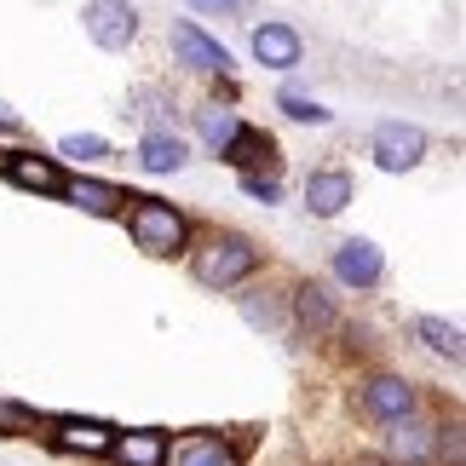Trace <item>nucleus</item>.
<instances>
[{
	"instance_id": "f257e3e1",
	"label": "nucleus",
	"mask_w": 466,
	"mask_h": 466,
	"mask_svg": "<svg viewBox=\"0 0 466 466\" xmlns=\"http://www.w3.org/2000/svg\"><path fill=\"white\" fill-rule=\"evenodd\" d=\"M127 230H133V242L145 248V254H156V259H167V254H178L185 248V237H190V225H185V213L178 208H167V202H156V196H127Z\"/></svg>"
},
{
	"instance_id": "f03ea898",
	"label": "nucleus",
	"mask_w": 466,
	"mask_h": 466,
	"mask_svg": "<svg viewBox=\"0 0 466 466\" xmlns=\"http://www.w3.org/2000/svg\"><path fill=\"white\" fill-rule=\"evenodd\" d=\"M254 271H259V248L248 237H208L196 248V282H208V289H237Z\"/></svg>"
},
{
	"instance_id": "7ed1b4c3",
	"label": "nucleus",
	"mask_w": 466,
	"mask_h": 466,
	"mask_svg": "<svg viewBox=\"0 0 466 466\" xmlns=\"http://www.w3.org/2000/svg\"><path fill=\"white\" fill-rule=\"evenodd\" d=\"M81 24H86V35H93L104 52H127L138 41V6L133 0H86Z\"/></svg>"
},
{
	"instance_id": "20e7f679",
	"label": "nucleus",
	"mask_w": 466,
	"mask_h": 466,
	"mask_svg": "<svg viewBox=\"0 0 466 466\" xmlns=\"http://www.w3.org/2000/svg\"><path fill=\"white\" fill-rule=\"evenodd\" d=\"M369 150L386 173H409V167H420V156H426V133L409 127V121H380L374 138H369Z\"/></svg>"
},
{
	"instance_id": "39448f33",
	"label": "nucleus",
	"mask_w": 466,
	"mask_h": 466,
	"mask_svg": "<svg viewBox=\"0 0 466 466\" xmlns=\"http://www.w3.org/2000/svg\"><path fill=\"white\" fill-rule=\"evenodd\" d=\"M363 415L369 420H380V426H391V420H403V415H415V386L403 380V374H374V380L363 386Z\"/></svg>"
},
{
	"instance_id": "423d86ee",
	"label": "nucleus",
	"mask_w": 466,
	"mask_h": 466,
	"mask_svg": "<svg viewBox=\"0 0 466 466\" xmlns=\"http://www.w3.org/2000/svg\"><path fill=\"white\" fill-rule=\"evenodd\" d=\"M334 277L346 282V289H374V282L386 277V259H380V248H374L369 237H351V242H339L334 248Z\"/></svg>"
},
{
	"instance_id": "0eeeda50",
	"label": "nucleus",
	"mask_w": 466,
	"mask_h": 466,
	"mask_svg": "<svg viewBox=\"0 0 466 466\" xmlns=\"http://www.w3.org/2000/svg\"><path fill=\"white\" fill-rule=\"evenodd\" d=\"M173 52H178L185 69H196V76H225L230 69V52L213 41L208 29H196V24H173Z\"/></svg>"
},
{
	"instance_id": "6e6552de",
	"label": "nucleus",
	"mask_w": 466,
	"mask_h": 466,
	"mask_svg": "<svg viewBox=\"0 0 466 466\" xmlns=\"http://www.w3.org/2000/svg\"><path fill=\"white\" fill-rule=\"evenodd\" d=\"M386 450L398 455V461H409V466H420V461L438 455V426L420 420V415H403V420L386 426Z\"/></svg>"
},
{
	"instance_id": "1a4fd4ad",
	"label": "nucleus",
	"mask_w": 466,
	"mask_h": 466,
	"mask_svg": "<svg viewBox=\"0 0 466 466\" xmlns=\"http://www.w3.org/2000/svg\"><path fill=\"white\" fill-rule=\"evenodd\" d=\"M219 156L230 161V167H242V173H259V167H271V161H277V138L265 133V127H237Z\"/></svg>"
},
{
	"instance_id": "9d476101",
	"label": "nucleus",
	"mask_w": 466,
	"mask_h": 466,
	"mask_svg": "<svg viewBox=\"0 0 466 466\" xmlns=\"http://www.w3.org/2000/svg\"><path fill=\"white\" fill-rule=\"evenodd\" d=\"M351 202V173H339V167H322L306 178V208L317 213V219H334V213H346Z\"/></svg>"
},
{
	"instance_id": "9b49d317",
	"label": "nucleus",
	"mask_w": 466,
	"mask_h": 466,
	"mask_svg": "<svg viewBox=\"0 0 466 466\" xmlns=\"http://www.w3.org/2000/svg\"><path fill=\"white\" fill-rule=\"evenodd\" d=\"M161 466H237V455H230V443H225V438L190 432V438H178V443H173Z\"/></svg>"
},
{
	"instance_id": "f8f14e48",
	"label": "nucleus",
	"mask_w": 466,
	"mask_h": 466,
	"mask_svg": "<svg viewBox=\"0 0 466 466\" xmlns=\"http://www.w3.org/2000/svg\"><path fill=\"white\" fill-rule=\"evenodd\" d=\"M185 161H190V145L173 127L145 133V145H138V167H145V173H178Z\"/></svg>"
},
{
	"instance_id": "ddd939ff",
	"label": "nucleus",
	"mask_w": 466,
	"mask_h": 466,
	"mask_svg": "<svg viewBox=\"0 0 466 466\" xmlns=\"http://www.w3.org/2000/svg\"><path fill=\"white\" fill-rule=\"evenodd\" d=\"M254 58L265 69H294L299 64V35L289 24H259L254 29Z\"/></svg>"
},
{
	"instance_id": "4468645a",
	"label": "nucleus",
	"mask_w": 466,
	"mask_h": 466,
	"mask_svg": "<svg viewBox=\"0 0 466 466\" xmlns=\"http://www.w3.org/2000/svg\"><path fill=\"white\" fill-rule=\"evenodd\" d=\"M58 450H69V455H110L116 450V426H104V420H58Z\"/></svg>"
},
{
	"instance_id": "2eb2a0df",
	"label": "nucleus",
	"mask_w": 466,
	"mask_h": 466,
	"mask_svg": "<svg viewBox=\"0 0 466 466\" xmlns=\"http://www.w3.org/2000/svg\"><path fill=\"white\" fill-rule=\"evenodd\" d=\"M121 466H161L167 461V432L161 426H145V432H127V438H116V450H110Z\"/></svg>"
},
{
	"instance_id": "dca6fc26",
	"label": "nucleus",
	"mask_w": 466,
	"mask_h": 466,
	"mask_svg": "<svg viewBox=\"0 0 466 466\" xmlns=\"http://www.w3.org/2000/svg\"><path fill=\"white\" fill-rule=\"evenodd\" d=\"M6 173L17 178L24 190H41V196H64V173L52 167L46 156H6Z\"/></svg>"
},
{
	"instance_id": "f3484780",
	"label": "nucleus",
	"mask_w": 466,
	"mask_h": 466,
	"mask_svg": "<svg viewBox=\"0 0 466 466\" xmlns=\"http://www.w3.org/2000/svg\"><path fill=\"white\" fill-rule=\"evenodd\" d=\"M64 196L86 213H98V219H110V213H121V202H127V190L116 185H98V178H76V185H64Z\"/></svg>"
},
{
	"instance_id": "a211bd4d",
	"label": "nucleus",
	"mask_w": 466,
	"mask_h": 466,
	"mask_svg": "<svg viewBox=\"0 0 466 466\" xmlns=\"http://www.w3.org/2000/svg\"><path fill=\"white\" fill-rule=\"evenodd\" d=\"M294 317L306 322L311 334L334 329V299H329V289H322V282H306V289H294Z\"/></svg>"
},
{
	"instance_id": "6ab92c4d",
	"label": "nucleus",
	"mask_w": 466,
	"mask_h": 466,
	"mask_svg": "<svg viewBox=\"0 0 466 466\" xmlns=\"http://www.w3.org/2000/svg\"><path fill=\"white\" fill-rule=\"evenodd\" d=\"M415 334H420L438 357H450V363H461V357H466L461 329H455V322H443V317H420V322H415Z\"/></svg>"
},
{
	"instance_id": "aec40b11",
	"label": "nucleus",
	"mask_w": 466,
	"mask_h": 466,
	"mask_svg": "<svg viewBox=\"0 0 466 466\" xmlns=\"http://www.w3.org/2000/svg\"><path fill=\"white\" fill-rule=\"evenodd\" d=\"M242 317L254 322V329H277V322H282V299H277V289H254V294H242Z\"/></svg>"
},
{
	"instance_id": "412c9836",
	"label": "nucleus",
	"mask_w": 466,
	"mask_h": 466,
	"mask_svg": "<svg viewBox=\"0 0 466 466\" xmlns=\"http://www.w3.org/2000/svg\"><path fill=\"white\" fill-rule=\"evenodd\" d=\"M196 127H202V138H208V145H230V133H237L242 127V121L237 116H230V110H219V104H202V110H196Z\"/></svg>"
},
{
	"instance_id": "4be33fe9",
	"label": "nucleus",
	"mask_w": 466,
	"mask_h": 466,
	"mask_svg": "<svg viewBox=\"0 0 466 466\" xmlns=\"http://www.w3.org/2000/svg\"><path fill=\"white\" fill-rule=\"evenodd\" d=\"M127 116H138V121H173V98L161 93V86H138V93L127 98Z\"/></svg>"
},
{
	"instance_id": "5701e85b",
	"label": "nucleus",
	"mask_w": 466,
	"mask_h": 466,
	"mask_svg": "<svg viewBox=\"0 0 466 466\" xmlns=\"http://www.w3.org/2000/svg\"><path fill=\"white\" fill-rule=\"evenodd\" d=\"M277 104H282V116H289V121H306V127H329V121H334V110H322V104L306 98V93H282Z\"/></svg>"
},
{
	"instance_id": "b1692460",
	"label": "nucleus",
	"mask_w": 466,
	"mask_h": 466,
	"mask_svg": "<svg viewBox=\"0 0 466 466\" xmlns=\"http://www.w3.org/2000/svg\"><path fill=\"white\" fill-rule=\"evenodd\" d=\"M58 150L76 156V161H104V156H110V145H104L98 133H69V138H58Z\"/></svg>"
},
{
	"instance_id": "393cba45",
	"label": "nucleus",
	"mask_w": 466,
	"mask_h": 466,
	"mask_svg": "<svg viewBox=\"0 0 466 466\" xmlns=\"http://www.w3.org/2000/svg\"><path fill=\"white\" fill-rule=\"evenodd\" d=\"M0 426H6V432H35V426H41V415H35V409H24V403H0Z\"/></svg>"
},
{
	"instance_id": "a878e982",
	"label": "nucleus",
	"mask_w": 466,
	"mask_h": 466,
	"mask_svg": "<svg viewBox=\"0 0 466 466\" xmlns=\"http://www.w3.org/2000/svg\"><path fill=\"white\" fill-rule=\"evenodd\" d=\"M242 190L254 196V202H282V185L271 173H242Z\"/></svg>"
},
{
	"instance_id": "bb28decb",
	"label": "nucleus",
	"mask_w": 466,
	"mask_h": 466,
	"mask_svg": "<svg viewBox=\"0 0 466 466\" xmlns=\"http://www.w3.org/2000/svg\"><path fill=\"white\" fill-rule=\"evenodd\" d=\"M438 455H450L461 466V426H438Z\"/></svg>"
},
{
	"instance_id": "cd10ccee",
	"label": "nucleus",
	"mask_w": 466,
	"mask_h": 466,
	"mask_svg": "<svg viewBox=\"0 0 466 466\" xmlns=\"http://www.w3.org/2000/svg\"><path fill=\"white\" fill-rule=\"evenodd\" d=\"M190 6H196V12H208V17H230V12L242 6V0H190Z\"/></svg>"
},
{
	"instance_id": "c85d7f7f",
	"label": "nucleus",
	"mask_w": 466,
	"mask_h": 466,
	"mask_svg": "<svg viewBox=\"0 0 466 466\" xmlns=\"http://www.w3.org/2000/svg\"><path fill=\"white\" fill-rule=\"evenodd\" d=\"M17 127H24V116H17L12 104H0V133H17Z\"/></svg>"
}]
</instances>
